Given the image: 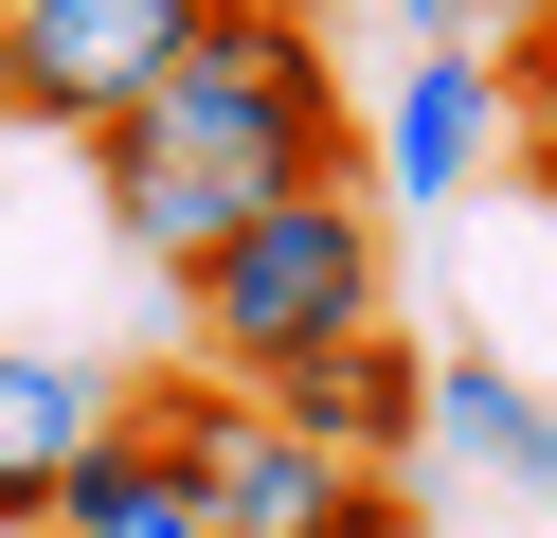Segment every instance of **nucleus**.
I'll use <instances>...</instances> for the list:
<instances>
[{"instance_id": "obj_3", "label": "nucleus", "mask_w": 557, "mask_h": 538, "mask_svg": "<svg viewBox=\"0 0 557 538\" xmlns=\"http://www.w3.org/2000/svg\"><path fill=\"white\" fill-rule=\"evenodd\" d=\"M126 413H145L162 449H198L216 538H413L396 466H342V449H306V430H270V395H234V377H145Z\"/></svg>"}, {"instance_id": "obj_12", "label": "nucleus", "mask_w": 557, "mask_h": 538, "mask_svg": "<svg viewBox=\"0 0 557 538\" xmlns=\"http://www.w3.org/2000/svg\"><path fill=\"white\" fill-rule=\"evenodd\" d=\"M521 162H540V198H557V126H521Z\"/></svg>"}, {"instance_id": "obj_6", "label": "nucleus", "mask_w": 557, "mask_h": 538, "mask_svg": "<svg viewBox=\"0 0 557 538\" xmlns=\"http://www.w3.org/2000/svg\"><path fill=\"white\" fill-rule=\"evenodd\" d=\"M413 377H432V359H413L396 323H342V341H306L288 377H252V395H270V430H306V449L396 466V449H413Z\"/></svg>"}, {"instance_id": "obj_9", "label": "nucleus", "mask_w": 557, "mask_h": 538, "mask_svg": "<svg viewBox=\"0 0 557 538\" xmlns=\"http://www.w3.org/2000/svg\"><path fill=\"white\" fill-rule=\"evenodd\" d=\"M413 449H449V466H485V485H540L557 502V395H521L504 359H432V377H413Z\"/></svg>"}, {"instance_id": "obj_4", "label": "nucleus", "mask_w": 557, "mask_h": 538, "mask_svg": "<svg viewBox=\"0 0 557 538\" xmlns=\"http://www.w3.org/2000/svg\"><path fill=\"white\" fill-rule=\"evenodd\" d=\"M198 18H216V0H0V72H18V126L109 143L126 108H145L162 72L198 54Z\"/></svg>"}, {"instance_id": "obj_7", "label": "nucleus", "mask_w": 557, "mask_h": 538, "mask_svg": "<svg viewBox=\"0 0 557 538\" xmlns=\"http://www.w3.org/2000/svg\"><path fill=\"white\" fill-rule=\"evenodd\" d=\"M37 538H216V502H198V449H162V430L109 395V430H90V449H73V485L37 502Z\"/></svg>"}, {"instance_id": "obj_5", "label": "nucleus", "mask_w": 557, "mask_h": 538, "mask_svg": "<svg viewBox=\"0 0 557 538\" xmlns=\"http://www.w3.org/2000/svg\"><path fill=\"white\" fill-rule=\"evenodd\" d=\"M504 143H521V108H504V72H485V36H432V54L396 72V108H377V179H396V198H468Z\"/></svg>"}, {"instance_id": "obj_10", "label": "nucleus", "mask_w": 557, "mask_h": 538, "mask_svg": "<svg viewBox=\"0 0 557 538\" xmlns=\"http://www.w3.org/2000/svg\"><path fill=\"white\" fill-rule=\"evenodd\" d=\"M485 72H504L521 126H557V0H504V54H485Z\"/></svg>"}, {"instance_id": "obj_11", "label": "nucleus", "mask_w": 557, "mask_h": 538, "mask_svg": "<svg viewBox=\"0 0 557 538\" xmlns=\"http://www.w3.org/2000/svg\"><path fill=\"white\" fill-rule=\"evenodd\" d=\"M396 18H413V36H485L504 0H396Z\"/></svg>"}, {"instance_id": "obj_1", "label": "nucleus", "mask_w": 557, "mask_h": 538, "mask_svg": "<svg viewBox=\"0 0 557 538\" xmlns=\"http://www.w3.org/2000/svg\"><path fill=\"white\" fill-rule=\"evenodd\" d=\"M342 162H360V126H342V54H324L306 0H216L198 54L162 72L109 143H90L109 234L145 251V270H198L270 179H342Z\"/></svg>"}, {"instance_id": "obj_13", "label": "nucleus", "mask_w": 557, "mask_h": 538, "mask_svg": "<svg viewBox=\"0 0 557 538\" xmlns=\"http://www.w3.org/2000/svg\"><path fill=\"white\" fill-rule=\"evenodd\" d=\"M0 126H18V72H0Z\"/></svg>"}, {"instance_id": "obj_2", "label": "nucleus", "mask_w": 557, "mask_h": 538, "mask_svg": "<svg viewBox=\"0 0 557 538\" xmlns=\"http://www.w3.org/2000/svg\"><path fill=\"white\" fill-rule=\"evenodd\" d=\"M377 287H396V234H377V179H270L252 215H234L216 251L181 270V323H198V377H288L306 341H342V323H377Z\"/></svg>"}, {"instance_id": "obj_8", "label": "nucleus", "mask_w": 557, "mask_h": 538, "mask_svg": "<svg viewBox=\"0 0 557 538\" xmlns=\"http://www.w3.org/2000/svg\"><path fill=\"white\" fill-rule=\"evenodd\" d=\"M109 395L126 377H90V359H54V341H0V538H37V502L73 485V449L109 430Z\"/></svg>"}]
</instances>
